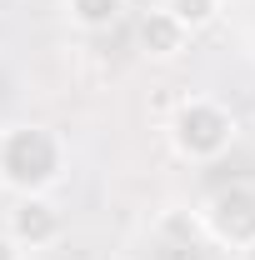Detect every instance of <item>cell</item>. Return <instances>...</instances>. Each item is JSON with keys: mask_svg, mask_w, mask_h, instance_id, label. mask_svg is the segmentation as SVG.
<instances>
[{"mask_svg": "<svg viewBox=\"0 0 255 260\" xmlns=\"http://www.w3.org/2000/svg\"><path fill=\"white\" fill-rule=\"evenodd\" d=\"M70 175V145L45 120H10L0 125V185L10 195H55Z\"/></svg>", "mask_w": 255, "mask_h": 260, "instance_id": "obj_1", "label": "cell"}, {"mask_svg": "<svg viewBox=\"0 0 255 260\" xmlns=\"http://www.w3.org/2000/svg\"><path fill=\"white\" fill-rule=\"evenodd\" d=\"M165 140L175 150V160L185 165H215L220 155H230V145L240 140V120L235 110L215 95H185L175 100L170 120H165Z\"/></svg>", "mask_w": 255, "mask_h": 260, "instance_id": "obj_2", "label": "cell"}, {"mask_svg": "<svg viewBox=\"0 0 255 260\" xmlns=\"http://www.w3.org/2000/svg\"><path fill=\"white\" fill-rule=\"evenodd\" d=\"M195 225L220 250H255V180H230L215 185L195 205Z\"/></svg>", "mask_w": 255, "mask_h": 260, "instance_id": "obj_3", "label": "cell"}, {"mask_svg": "<svg viewBox=\"0 0 255 260\" xmlns=\"http://www.w3.org/2000/svg\"><path fill=\"white\" fill-rule=\"evenodd\" d=\"M5 235L35 255V250H50L65 240V210L55 205V195H15L10 215H5Z\"/></svg>", "mask_w": 255, "mask_h": 260, "instance_id": "obj_4", "label": "cell"}, {"mask_svg": "<svg viewBox=\"0 0 255 260\" xmlns=\"http://www.w3.org/2000/svg\"><path fill=\"white\" fill-rule=\"evenodd\" d=\"M135 45H140L145 60L170 65V60H180V55L190 50V30H185L165 5H155V10H145V15L135 20Z\"/></svg>", "mask_w": 255, "mask_h": 260, "instance_id": "obj_5", "label": "cell"}, {"mask_svg": "<svg viewBox=\"0 0 255 260\" xmlns=\"http://www.w3.org/2000/svg\"><path fill=\"white\" fill-rule=\"evenodd\" d=\"M60 10H65V25H70V30L100 35L130 10V0H60Z\"/></svg>", "mask_w": 255, "mask_h": 260, "instance_id": "obj_6", "label": "cell"}, {"mask_svg": "<svg viewBox=\"0 0 255 260\" xmlns=\"http://www.w3.org/2000/svg\"><path fill=\"white\" fill-rule=\"evenodd\" d=\"M180 25L190 35H200V30H210L215 20H220V10H225V0H160Z\"/></svg>", "mask_w": 255, "mask_h": 260, "instance_id": "obj_7", "label": "cell"}, {"mask_svg": "<svg viewBox=\"0 0 255 260\" xmlns=\"http://www.w3.org/2000/svg\"><path fill=\"white\" fill-rule=\"evenodd\" d=\"M0 260H25V250H20V245L5 235V230H0Z\"/></svg>", "mask_w": 255, "mask_h": 260, "instance_id": "obj_8", "label": "cell"}]
</instances>
